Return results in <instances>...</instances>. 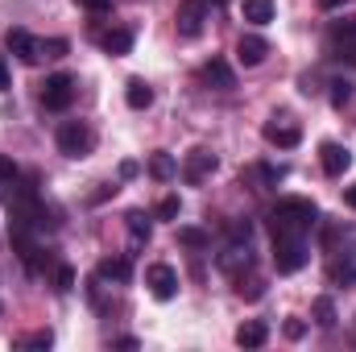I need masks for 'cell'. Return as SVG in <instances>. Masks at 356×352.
I'll return each mask as SVG.
<instances>
[{
  "mask_svg": "<svg viewBox=\"0 0 356 352\" xmlns=\"http://www.w3.org/2000/svg\"><path fill=\"white\" fill-rule=\"evenodd\" d=\"M282 332H286V340H302V336H307V323H302V319H286Z\"/></svg>",
  "mask_w": 356,
  "mask_h": 352,
  "instance_id": "obj_29",
  "label": "cell"
},
{
  "mask_svg": "<svg viewBox=\"0 0 356 352\" xmlns=\"http://www.w3.org/2000/svg\"><path fill=\"white\" fill-rule=\"evenodd\" d=\"M269 54V42L261 33H241V42H236V63L241 67H261Z\"/></svg>",
  "mask_w": 356,
  "mask_h": 352,
  "instance_id": "obj_10",
  "label": "cell"
},
{
  "mask_svg": "<svg viewBox=\"0 0 356 352\" xmlns=\"http://www.w3.org/2000/svg\"><path fill=\"white\" fill-rule=\"evenodd\" d=\"M99 50L112 54V58H124L133 50V29H108V33H99Z\"/></svg>",
  "mask_w": 356,
  "mask_h": 352,
  "instance_id": "obj_14",
  "label": "cell"
},
{
  "mask_svg": "<svg viewBox=\"0 0 356 352\" xmlns=\"http://www.w3.org/2000/svg\"><path fill=\"white\" fill-rule=\"evenodd\" d=\"M319 162H323V170L332 178H344V170L353 166V150L340 145V141H323L319 145Z\"/></svg>",
  "mask_w": 356,
  "mask_h": 352,
  "instance_id": "obj_7",
  "label": "cell"
},
{
  "mask_svg": "<svg viewBox=\"0 0 356 352\" xmlns=\"http://www.w3.org/2000/svg\"><path fill=\"white\" fill-rule=\"evenodd\" d=\"M75 4H83L88 13H108L112 8V0H75Z\"/></svg>",
  "mask_w": 356,
  "mask_h": 352,
  "instance_id": "obj_32",
  "label": "cell"
},
{
  "mask_svg": "<svg viewBox=\"0 0 356 352\" xmlns=\"http://www.w3.org/2000/svg\"><path fill=\"white\" fill-rule=\"evenodd\" d=\"M315 224H319V207H315V199H302V195L277 199V207L269 216L273 237H307Z\"/></svg>",
  "mask_w": 356,
  "mask_h": 352,
  "instance_id": "obj_1",
  "label": "cell"
},
{
  "mask_svg": "<svg viewBox=\"0 0 356 352\" xmlns=\"http://www.w3.org/2000/svg\"><path fill=\"white\" fill-rule=\"evenodd\" d=\"M344 203H348V207L356 211V186H348V191H344Z\"/></svg>",
  "mask_w": 356,
  "mask_h": 352,
  "instance_id": "obj_37",
  "label": "cell"
},
{
  "mask_svg": "<svg viewBox=\"0 0 356 352\" xmlns=\"http://www.w3.org/2000/svg\"><path fill=\"white\" fill-rule=\"evenodd\" d=\"M340 4H348V0H319V8H323V13H336Z\"/></svg>",
  "mask_w": 356,
  "mask_h": 352,
  "instance_id": "obj_35",
  "label": "cell"
},
{
  "mask_svg": "<svg viewBox=\"0 0 356 352\" xmlns=\"http://www.w3.org/2000/svg\"><path fill=\"white\" fill-rule=\"evenodd\" d=\"M211 237L203 232V228H178V245H186V249H203Z\"/></svg>",
  "mask_w": 356,
  "mask_h": 352,
  "instance_id": "obj_23",
  "label": "cell"
},
{
  "mask_svg": "<svg viewBox=\"0 0 356 352\" xmlns=\"http://www.w3.org/2000/svg\"><path fill=\"white\" fill-rule=\"evenodd\" d=\"M67 50H71L67 38H50V42H42V54H46V58H63Z\"/></svg>",
  "mask_w": 356,
  "mask_h": 352,
  "instance_id": "obj_27",
  "label": "cell"
},
{
  "mask_svg": "<svg viewBox=\"0 0 356 352\" xmlns=\"http://www.w3.org/2000/svg\"><path fill=\"white\" fill-rule=\"evenodd\" d=\"M307 262H311V253H307L302 237H273V265H277V273H298Z\"/></svg>",
  "mask_w": 356,
  "mask_h": 352,
  "instance_id": "obj_3",
  "label": "cell"
},
{
  "mask_svg": "<svg viewBox=\"0 0 356 352\" xmlns=\"http://www.w3.org/2000/svg\"><path fill=\"white\" fill-rule=\"evenodd\" d=\"M124 104L137 108V112H145V108L154 104V88H149L145 79H129V83H124Z\"/></svg>",
  "mask_w": 356,
  "mask_h": 352,
  "instance_id": "obj_18",
  "label": "cell"
},
{
  "mask_svg": "<svg viewBox=\"0 0 356 352\" xmlns=\"http://www.w3.org/2000/svg\"><path fill=\"white\" fill-rule=\"evenodd\" d=\"M129 237H133V245H145V241L154 237V228H149V216H145V211H129Z\"/></svg>",
  "mask_w": 356,
  "mask_h": 352,
  "instance_id": "obj_20",
  "label": "cell"
},
{
  "mask_svg": "<svg viewBox=\"0 0 356 352\" xmlns=\"http://www.w3.org/2000/svg\"><path fill=\"white\" fill-rule=\"evenodd\" d=\"M216 166H220V162H216V154H211V150H191V154H186V162H182L178 170H182L186 182H203L207 175H216Z\"/></svg>",
  "mask_w": 356,
  "mask_h": 352,
  "instance_id": "obj_9",
  "label": "cell"
},
{
  "mask_svg": "<svg viewBox=\"0 0 356 352\" xmlns=\"http://www.w3.org/2000/svg\"><path fill=\"white\" fill-rule=\"evenodd\" d=\"M4 46H8L21 63H29V67L42 58V42H38L33 33H25V29H8V33H4Z\"/></svg>",
  "mask_w": 356,
  "mask_h": 352,
  "instance_id": "obj_8",
  "label": "cell"
},
{
  "mask_svg": "<svg viewBox=\"0 0 356 352\" xmlns=\"http://www.w3.org/2000/svg\"><path fill=\"white\" fill-rule=\"evenodd\" d=\"M95 278L99 282H129L133 278V262L129 257H104L95 265Z\"/></svg>",
  "mask_w": 356,
  "mask_h": 352,
  "instance_id": "obj_15",
  "label": "cell"
},
{
  "mask_svg": "<svg viewBox=\"0 0 356 352\" xmlns=\"http://www.w3.org/2000/svg\"><path fill=\"white\" fill-rule=\"evenodd\" d=\"M241 13H245V21H249V25H269V21H273V13H277V4H273V0H245V4H241Z\"/></svg>",
  "mask_w": 356,
  "mask_h": 352,
  "instance_id": "obj_19",
  "label": "cell"
},
{
  "mask_svg": "<svg viewBox=\"0 0 356 352\" xmlns=\"http://www.w3.org/2000/svg\"><path fill=\"white\" fill-rule=\"evenodd\" d=\"M145 170H149L154 182H170V178L178 175V158L166 154V150H158V154H149V166H145Z\"/></svg>",
  "mask_w": 356,
  "mask_h": 352,
  "instance_id": "obj_16",
  "label": "cell"
},
{
  "mask_svg": "<svg viewBox=\"0 0 356 352\" xmlns=\"http://www.w3.org/2000/svg\"><path fill=\"white\" fill-rule=\"evenodd\" d=\"M0 91H8V67H4V58H0Z\"/></svg>",
  "mask_w": 356,
  "mask_h": 352,
  "instance_id": "obj_36",
  "label": "cell"
},
{
  "mask_svg": "<svg viewBox=\"0 0 356 352\" xmlns=\"http://www.w3.org/2000/svg\"><path fill=\"white\" fill-rule=\"evenodd\" d=\"M203 21H207V13H203V0H178V13H175V25H178V38H199L203 33Z\"/></svg>",
  "mask_w": 356,
  "mask_h": 352,
  "instance_id": "obj_6",
  "label": "cell"
},
{
  "mask_svg": "<svg viewBox=\"0 0 356 352\" xmlns=\"http://www.w3.org/2000/svg\"><path fill=\"white\" fill-rule=\"evenodd\" d=\"M21 344H25V349H50V344H54V336H50V332H33V336H25Z\"/></svg>",
  "mask_w": 356,
  "mask_h": 352,
  "instance_id": "obj_30",
  "label": "cell"
},
{
  "mask_svg": "<svg viewBox=\"0 0 356 352\" xmlns=\"http://www.w3.org/2000/svg\"><path fill=\"white\" fill-rule=\"evenodd\" d=\"M58 154H67V158H88L91 150H95V129H91L88 120H67V125H58Z\"/></svg>",
  "mask_w": 356,
  "mask_h": 352,
  "instance_id": "obj_2",
  "label": "cell"
},
{
  "mask_svg": "<svg viewBox=\"0 0 356 352\" xmlns=\"http://www.w3.org/2000/svg\"><path fill=\"white\" fill-rule=\"evenodd\" d=\"M71 286H75V269H71V265H58V269H54V290L67 294Z\"/></svg>",
  "mask_w": 356,
  "mask_h": 352,
  "instance_id": "obj_28",
  "label": "cell"
},
{
  "mask_svg": "<svg viewBox=\"0 0 356 352\" xmlns=\"http://www.w3.org/2000/svg\"><path fill=\"white\" fill-rule=\"evenodd\" d=\"M203 4H211V8H224V4H228V0H203Z\"/></svg>",
  "mask_w": 356,
  "mask_h": 352,
  "instance_id": "obj_39",
  "label": "cell"
},
{
  "mask_svg": "<svg viewBox=\"0 0 356 352\" xmlns=\"http://www.w3.org/2000/svg\"><path fill=\"white\" fill-rule=\"evenodd\" d=\"M178 211H182V199H178V195L158 199V207H154V216H158V220H178Z\"/></svg>",
  "mask_w": 356,
  "mask_h": 352,
  "instance_id": "obj_24",
  "label": "cell"
},
{
  "mask_svg": "<svg viewBox=\"0 0 356 352\" xmlns=\"http://www.w3.org/2000/svg\"><path fill=\"white\" fill-rule=\"evenodd\" d=\"M353 99V83L348 79H332V108H344Z\"/></svg>",
  "mask_w": 356,
  "mask_h": 352,
  "instance_id": "obj_25",
  "label": "cell"
},
{
  "mask_svg": "<svg viewBox=\"0 0 356 352\" xmlns=\"http://www.w3.org/2000/svg\"><path fill=\"white\" fill-rule=\"evenodd\" d=\"M332 38H336V42H353V38H356V17L336 21V25H332Z\"/></svg>",
  "mask_w": 356,
  "mask_h": 352,
  "instance_id": "obj_26",
  "label": "cell"
},
{
  "mask_svg": "<svg viewBox=\"0 0 356 352\" xmlns=\"http://www.w3.org/2000/svg\"><path fill=\"white\" fill-rule=\"evenodd\" d=\"M311 315H315V323H319V328H336V303H332L327 294H323V298H315Z\"/></svg>",
  "mask_w": 356,
  "mask_h": 352,
  "instance_id": "obj_21",
  "label": "cell"
},
{
  "mask_svg": "<svg viewBox=\"0 0 356 352\" xmlns=\"http://www.w3.org/2000/svg\"><path fill=\"white\" fill-rule=\"evenodd\" d=\"M112 349H141V340H137V336H116Z\"/></svg>",
  "mask_w": 356,
  "mask_h": 352,
  "instance_id": "obj_33",
  "label": "cell"
},
{
  "mask_svg": "<svg viewBox=\"0 0 356 352\" xmlns=\"http://www.w3.org/2000/svg\"><path fill=\"white\" fill-rule=\"evenodd\" d=\"M71 99H75V79H71L67 71H58V75H50V79L42 83V108H46V112H67Z\"/></svg>",
  "mask_w": 356,
  "mask_h": 352,
  "instance_id": "obj_4",
  "label": "cell"
},
{
  "mask_svg": "<svg viewBox=\"0 0 356 352\" xmlns=\"http://www.w3.org/2000/svg\"><path fill=\"white\" fill-rule=\"evenodd\" d=\"M13 182H17V166L8 158H0V186H13Z\"/></svg>",
  "mask_w": 356,
  "mask_h": 352,
  "instance_id": "obj_31",
  "label": "cell"
},
{
  "mask_svg": "<svg viewBox=\"0 0 356 352\" xmlns=\"http://www.w3.org/2000/svg\"><path fill=\"white\" fill-rule=\"evenodd\" d=\"M253 262H257V257H253L249 241H245V245H232L228 253H220V257H216V265H220L224 273H241V269H253Z\"/></svg>",
  "mask_w": 356,
  "mask_h": 352,
  "instance_id": "obj_13",
  "label": "cell"
},
{
  "mask_svg": "<svg viewBox=\"0 0 356 352\" xmlns=\"http://www.w3.org/2000/svg\"><path fill=\"white\" fill-rule=\"evenodd\" d=\"M266 141L277 145V150H294L302 141V129L298 125H286V120H269L266 125Z\"/></svg>",
  "mask_w": 356,
  "mask_h": 352,
  "instance_id": "obj_12",
  "label": "cell"
},
{
  "mask_svg": "<svg viewBox=\"0 0 356 352\" xmlns=\"http://www.w3.org/2000/svg\"><path fill=\"white\" fill-rule=\"evenodd\" d=\"M340 58H348V63H353V67H356V46H348V50H344Z\"/></svg>",
  "mask_w": 356,
  "mask_h": 352,
  "instance_id": "obj_38",
  "label": "cell"
},
{
  "mask_svg": "<svg viewBox=\"0 0 356 352\" xmlns=\"http://www.w3.org/2000/svg\"><path fill=\"white\" fill-rule=\"evenodd\" d=\"M266 340H269V328L261 319H249V323L236 328V344H241V349H261Z\"/></svg>",
  "mask_w": 356,
  "mask_h": 352,
  "instance_id": "obj_17",
  "label": "cell"
},
{
  "mask_svg": "<svg viewBox=\"0 0 356 352\" xmlns=\"http://www.w3.org/2000/svg\"><path fill=\"white\" fill-rule=\"evenodd\" d=\"M199 83L228 91V88H236V75H232V67H228L224 58H211V63H203V67H199Z\"/></svg>",
  "mask_w": 356,
  "mask_h": 352,
  "instance_id": "obj_11",
  "label": "cell"
},
{
  "mask_svg": "<svg viewBox=\"0 0 356 352\" xmlns=\"http://www.w3.org/2000/svg\"><path fill=\"white\" fill-rule=\"evenodd\" d=\"M137 170H141L137 162H120V178H137Z\"/></svg>",
  "mask_w": 356,
  "mask_h": 352,
  "instance_id": "obj_34",
  "label": "cell"
},
{
  "mask_svg": "<svg viewBox=\"0 0 356 352\" xmlns=\"http://www.w3.org/2000/svg\"><path fill=\"white\" fill-rule=\"evenodd\" d=\"M145 286H149V294H154V298L170 303V298L178 294V273H175V265L154 262L149 269H145Z\"/></svg>",
  "mask_w": 356,
  "mask_h": 352,
  "instance_id": "obj_5",
  "label": "cell"
},
{
  "mask_svg": "<svg viewBox=\"0 0 356 352\" xmlns=\"http://www.w3.org/2000/svg\"><path fill=\"white\" fill-rule=\"evenodd\" d=\"M327 278H332V282L353 286V282H356V262H332V265H327Z\"/></svg>",
  "mask_w": 356,
  "mask_h": 352,
  "instance_id": "obj_22",
  "label": "cell"
}]
</instances>
